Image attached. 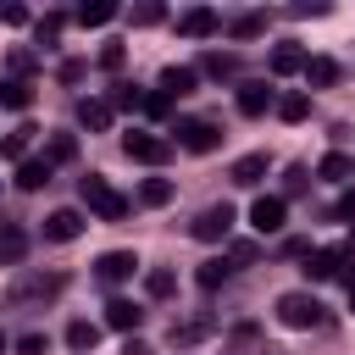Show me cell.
<instances>
[{"mask_svg": "<svg viewBox=\"0 0 355 355\" xmlns=\"http://www.w3.org/2000/svg\"><path fill=\"white\" fill-rule=\"evenodd\" d=\"M194 83H200V72H194V67H166L155 89H161L166 100H183V94H194Z\"/></svg>", "mask_w": 355, "mask_h": 355, "instance_id": "7c38bea8", "label": "cell"}, {"mask_svg": "<svg viewBox=\"0 0 355 355\" xmlns=\"http://www.w3.org/2000/svg\"><path fill=\"white\" fill-rule=\"evenodd\" d=\"M139 316H144V311H139L133 300H111V305H105V327H116V333H133Z\"/></svg>", "mask_w": 355, "mask_h": 355, "instance_id": "ffe728a7", "label": "cell"}, {"mask_svg": "<svg viewBox=\"0 0 355 355\" xmlns=\"http://www.w3.org/2000/svg\"><path fill=\"white\" fill-rule=\"evenodd\" d=\"M111 17H116V0H94V6L83 0V6H78V22H83V28H105Z\"/></svg>", "mask_w": 355, "mask_h": 355, "instance_id": "f1b7e54d", "label": "cell"}, {"mask_svg": "<svg viewBox=\"0 0 355 355\" xmlns=\"http://www.w3.org/2000/svg\"><path fill=\"white\" fill-rule=\"evenodd\" d=\"M94 344H100V322H67V349L72 355H94Z\"/></svg>", "mask_w": 355, "mask_h": 355, "instance_id": "e0dca14e", "label": "cell"}, {"mask_svg": "<svg viewBox=\"0 0 355 355\" xmlns=\"http://www.w3.org/2000/svg\"><path fill=\"white\" fill-rule=\"evenodd\" d=\"M155 22H166V6H161V0H144V6H133V28H155Z\"/></svg>", "mask_w": 355, "mask_h": 355, "instance_id": "836d02e7", "label": "cell"}, {"mask_svg": "<svg viewBox=\"0 0 355 355\" xmlns=\"http://www.w3.org/2000/svg\"><path fill=\"white\" fill-rule=\"evenodd\" d=\"M266 67H272L277 78H288V72H305V50H300V44H277Z\"/></svg>", "mask_w": 355, "mask_h": 355, "instance_id": "44dd1931", "label": "cell"}, {"mask_svg": "<svg viewBox=\"0 0 355 355\" xmlns=\"http://www.w3.org/2000/svg\"><path fill=\"white\" fill-rule=\"evenodd\" d=\"M178 144H183L189 155H211V150L222 144V128H216V122H183V128H178Z\"/></svg>", "mask_w": 355, "mask_h": 355, "instance_id": "52a82bcc", "label": "cell"}, {"mask_svg": "<svg viewBox=\"0 0 355 355\" xmlns=\"http://www.w3.org/2000/svg\"><path fill=\"white\" fill-rule=\"evenodd\" d=\"M211 333H216V316H183V322L166 327V344H172V349H189V344H200V338H211Z\"/></svg>", "mask_w": 355, "mask_h": 355, "instance_id": "9c48e42d", "label": "cell"}, {"mask_svg": "<svg viewBox=\"0 0 355 355\" xmlns=\"http://www.w3.org/2000/svg\"><path fill=\"white\" fill-rule=\"evenodd\" d=\"M277 322H283V327H294V333L322 327V300H316V294H305V288H294V294H283V300H277Z\"/></svg>", "mask_w": 355, "mask_h": 355, "instance_id": "3957f363", "label": "cell"}, {"mask_svg": "<svg viewBox=\"0 0 355 355\" xmlns=\"http://www.w3.org/2000/svg\"><path fill=\"white\" fill-rule=\"evenodd\" d=\"M50 178H55V166H50L44 155H22V161H17V189H44Z\"/></svg>", "mask_w": 355, "mask_h": 355, "instance_id": "5bb4252c", "label": "cell"}, {"mask_svg": "<svg viewBox=\"0 0 355 355\" xmlns=\"http://www.w3.org/2000/svg\"><path fill=\"white\" fill-rule=\"evenodd\" d=\"M250 261H255V244H250V239H239V244L227 250V266H250Z\"/></svg>", "mask_w": 355, "mask_h": 355, "instance_id": "d590c367", "label": "cell"}, {"mask_svg": "<svg viewBox=\"0 0 355 355\" xmlns=\"http://www.w3.org/2000/svg\"><path fill=\"white\" fill-rule=\"evenodd\" d=\"M239 111H244V116L272 111V89H266V83H244V89H239Z\"/></svg>", "mask_w": 355, "mask_h": 355, "instance_id": "603a6c76", "label": "cell"}, {"mask_svg": "<svg viewBox=\"0 0 355 355\" xmlns=\"http://www.w3.org/2000/svg\"><path fill=\"white\" fill-rule=\"evenodd\" d=\"M338 250H344V261H349V255H355V233H349V239H344V244H338Z\"/></svg>", "mask_w": 355, "mask_h": 355, "instance_id": "f6af8a7d", "label": "cell"}, {"mask_svg": "<svg viewBox=\"0 0 355 355\" xmlns=\"http://www.w3.org/2000/svg\"><path fill=\"white\" fill-rule=\"evenodd\" d=\"M133 272H139V255H133V250H111V255L94 261V277H100V283H128Z\"/></svg>", "mask_w": 355, "mask_h": 355, "instance_id": "30bf717a", "label": "cell"}, {"mask_svg": "<svg viewBox=\"0 0 355 355\" xmlns=\"http://www.w3.org/2000/svg\"><path fill=\"white\" fill-rule=\"evenodd\" d=\"M172 288H178V277H172L166 266H150V272H144V294H150V300H166Z\"/></svg>", "mask_w": 355, "mask_h": 355, "instance_id": "f546056e", "label": "cell"}, {"mask_svg": "<svg viewBox=\"0 0 355 355\" xmlns=\"http://www.w3.org/2000/svg\"><path fill=\"white\" fill-rule=\"evenodd\" d=\"M272 111H277L283 122H305V116H311V100L294 89V94H277V100H272Z\"/></svg>", "mask_w": 355, "mask_h": 355, "instance_id": "4316f807", "label": "cell"}, {"mask_svg": "<svg viewBox=\"0 0 355 355\" xmlns=\"http://www.w3.org/2000/svg\"><path fill=\"white\" fill-rule=\"evenodd\" d=\"M78 233H83V216H78V211H50V216H44V239H50V244H72Z\"/></svg>", "mask_w": 355, "mask_h": 355, "instance_id": "8fae6325", "label": "cell"}, {"mask_svg": "<svg viewBox=\"0 0 355 355\" xmlns=\"http://www.w3.org/2000/svg\"><path fill=\"white\" fill-rule=\"evenodd\" d=\"M83 78V61H61V83H78Z\"/></svg>", "mask_w": 355, "mask_h": 355, "instance_id": "7bdbcfd3", "label": "cell"}, {"mask_svg": "<svg viewBox=\"0 0 355 355\" xmlns=\"http://www.w3.org/2000/svg\"><path fill=\"white\" fill-rule=\"evenodd\" d=\"M61 288H67L61 272H17L11 288H6V300H11V305H44V300H55Z\"/></svg>", "mask_w": 355, "mask_h": 355, "instance_id": "7a4b0ae2", "label": "cell"}, {"mask_svg": "<svg viewBox=\"0 0 355 355\" xmlns=\"http://www.w3.org/2000/svg\"><path fill=\"white\" fill-rule=\"evenodd\" d=\"M122 61H128V50H122V44H105V50H100V67H105V72H116Z\"/></svg>", "mask_w": 355, "mask_h": 355, "instance_id": "74e56055", "label": "cell"}, {"mask_svg": "<svg viewBox=\"0 0 355 355\" xmlns=\"http://www.w3.org/2000/svg\"><path fill=\"white\" fill-rule=\"evenodd\" d=\"M0 355H6V333H0Z\"/></svg>", "mask_w": 355, "mask_h": 355, "instance_id": "bcb514c9", "label": "cell"}, {"mask_svg": "<svg viewBox=\"0 0 355 355\" xmlns=\"http://www.w3.org/2000/svg\"><path fill=\"white\" fill-rule=\"evenodd\" d=\"M111 116H116V111H111V100H94V94H83V100H78V122H83L89 133H105V128H111Z\"/></svg>", "mask_w": 355, "mask_h": 355, "instance_id": "4fadbf2b", "label": "cell"}, {"mask_svg": "<svg viewBox=\"0 0 355 355\" xmlns=\"http://www.w3.org/2000/svg\"><path fill=\"white\" fill-rule=\"evenodd\" d=\"M78 194H83V205H89L100 222H122V216H128V194H122V189H111L100 172H89V178L78 183Z\"/></svg>", "mask_w": 355, "mask_h": 355, "instance_id": "6da1fadb", "label": "cell"}, {"mask_svg": "<svg viewBox=\"0 0 355 355\" xmlns=\"http://www.w3.org/2000/svg\"><path fill=\"white\" fill-rule=\"evenodd\" d=\"M344 288H349V311H355V272H344Z\"/></svg>", "mask_w": 355, "mask_h": 355, "instance_id": "ee69618b", "label": "cell"}, {"mask_svg": "<svg viewBox=\"0 0 355 355\" xmlns=\"http://www.w3.org/2000/svg\"><path fill=\"white\" fill-rule=\"evenodd\" d=\"M227 272H233L227 261H205V266L194 272V283H200V288H222V283H227Z\"/></svg>", "mask_w": 355, "mask_h": 355, "instance_id": "d6a6232c", "label": "cell"}, {"mask_svg": "<svg viewBox=\"0 0 355 355\" xmlns=\"http://www.w3.org/2000/svg\"><path fill=\"white\" fill-rule=\"evenodd\" d=\"M283 216H288L283 194H261V200L250 205V227H255V233H283Z\"/></svg>", "mask_w": 355, "mask_h": 355, "instance_id": "ba28073f", "label": "cell"}, {"mask_svg": "<svg viewBox=\"0 0 355 355\" xmlns=\"http://www.w3.org/2000/svg\"><path fill=\"white\" fill-rule=\"evenodd\" d=\"M28 255V233L22 227H0V266H17Z\"/></svg>", "mask_w": 355, "mask_h": 355, "instance_id": "484cf974", "label": "cell"}, {"mask_svg": "<svg viewBox=\"0 0 355 355\" xmlns=\"http://www.w3.org/2000/svg\"><path fill=\"white\" fill-rule=\"evenodd\" d=\"M44 161H50V166H67V161H78V139H72V133H50V144H44Z\"/></svg>", "mask_w": 355, "mask_h": 355, "instance_id": "83f0119b", "label": "cell"}, {"mask_svg": "<svg viewBox=\"0 0 355 355\" xmlns=\"http://www.w3.org/2000/svg\"><path fill=\"white\" fill-rule=\"evenodd\" d=\"M266 33V11H239L227 17V39H261Z\"/></svg>", "mask_w": 355, "mask_h": 355, "instance_id": "ac0fdd59", "label": "cell"}, {"mask_svg": "<svg viewBox=\"0 0 355 355\" xmlns=\"http://www.w3.org/2000/svg\"><path fill=\"white\" fill-rule=\"evenodd\" d=\"M166 200H172V183L166 178H144L139 183V205H166Z\"/></svg>", "mask_w": 355, "mask_h": 355, "instance_id": "4dcf8cb0", "label": "cell"}, {"mask_svg": "<svg viewBox=\"0 0 355 355\" xmlns=\"http://www.w3.org/2000/svg\"><path fill=\"white\" fill-rule=\"evenodd\" d=\"M200 72L222 83V78H233V72H239V55H233V50H205V61H200Z\"/></svg>", "mask_w": 355, "mask_h": 355, "instance_id": "7402d4cb", "label": "cell"}, {"mask_svg": "<svg viewBox=\"0 0 355 355\" xmlns=\"http://www.w3.org/2000/svg\"><path fill=\"white\" fill-rule=\"evenodd\" d=\"M111 111H144V94H139L133 83H116V89H111Z\"/></svg>", "mask_w": 355, "mask_h": 355, "instance_id": "1f68e13d", "label": "cell"}, {"mask_svg": "<svg viewBox=\"0 0 355 355\" xmlns=\"http://www.w3.org/2000/svg\"><path fill=\"white\" fill-rule=\"evenodd\" d=\"M28 133H33V128H17V133H6V139H0V150H6V155H22V150H28Z\"/></svg>", "mask_w": 355, "mask_h": 355, "instance_id": "e575fe53", "label": "cell"}, {"mask_svg": "<svg viewBox=\"0 0 355 355\" xmlns=\"http://www.w3.org/2000/svg\"><path fill=\"white\" fill-rule=\"evenodd\" d=\"M178 33H183V39H211V33H222V11H211V6H189V11L178 17Z\"/></svg>", "mask_w": 355, "mask_h": 355, "instance_id": "8992f818", "label": "cell"}, {"mask_svg": "<svg viewBox=\"0 0 355 355\" xmlns=\"http://www.w3.org/2000/svg\"><path fill=\"white\" fill-rule=\"evenodd\" d=\"M338 72H344V67H338L333 55H305V83H311V89H333Z\"/></svg>", "mask_w": 355, "mask_h": 355, "instance_id": "2e32d148", "label": "cell"}, {"mask_svg": "<svg viewBox=\"0 0 355 355\" xmlns=\"http://www.w3.org/2000/svg\"><path fill=\"white\" fill-rule=\"evenodd\" d=\"M261 178H266V155H261V150H255V155H239V161H233V183L255 189Z\"/></svg>", "mask_w": 355, "mask_h": 355, "instance_id": "cb8c5ba5", "label": "cell"}, {"mask_svg": "<svg viewBox=\"0 0 355 355\" xmlns=\"http://www.w3.org/2000/svg\"><path fill=\"white\" fill-rule=\"evenodd\" d=\"M55 39H61V17H44V22H39V44H44V50H50V44H55Z\"/></svg>", "mask_w": 355, "mask_h": 355, "instance_id": "8d00e7d4", "label": "cell"}, {"mask_svg": "<svg viewBox=\"0 0 355 355\" xmlns=\"http://www.w3.org/2000/svg\"><path fill=\"white\" fill-rule=\"evenodd\" d=\"M305 277H316V283L344 277V250H316V255H305Z\"/></svg>", "mask_w": 355, "mask_h": 355, "instance_id": "9a60e30c", "label": "cell"}, {"mask_svg": "<svg viewBox=\"0 0 355 355\" xmlns=\"http://www.w3.org/2000/svg\"><path fill=\"white\" fill-rule=\"evenodd\" d=\"M17 355H44V333H22L17 338Z\"/></svg>", "mask_w": 355, "mask_h": 355, "instance_id": "f35d334b", "label": "cell"}, {"mask_svg": "<svg viewBox=\"0 0 355 355\" xmlns=\"http://www.w3.org/2000/svg\"><path fill=\"white\" fill-rule=\"evenodd\" d=\"M122 155L128 161H144V166H161L166 155H172V139H161V133H122Z\"/></svg>", "mask_w": 355, "mask_h": 355, "instance_id": "277c9868", "label": "cell"}, {"mask_svg": "<svg viewBox=\"0 0 355 355\" xmlns=\"http://www.w3.org/2000/svg\"><path fill=\"white\" fill-rule=\"evenodd\" d=\"M338 216H344V222H355V189H344V194H338Z\"/></svg>", "mask_w": 355, "mask_h": 355, "instance_id": "b9f144b4", "label": "cell"}, {"mask_svg": "<svg viewBox=\"0 0 355 355\" xmlns=\"http://www.w3.org/2000/svg\"><path fill=\"white\" fill-rule=\"evenodd\" d=\"M322 11H327L322 0H300V6H288V17H322Z\"/></svg>", "mask_w": 355, "mask_h": 355, "instance_id": "ab89813d", "label": "cell"}, {"mask_svg": "<svg viewBox=\"0 0 355 355\" xmlns=\"http://www.w3.org/2000/svg\"><path fill=\"white\" fill-rule=\"evenodd\" d=\"M316 178H327V183H344V178H355V155H344V150L322 155V161H316Z\"/></svg>", "mask_w": 355, "mask_h": 355, "instance_id": "d6986e66", "label": "cell"}, {"mask_svg": "<svg viewBox=\"0 0 355 355\" xmlns=\"http://www.w3.org/2000/svg\"><path fill=\"white\" fill-rule=\"evenodd\" d=\"M189 233H194L200 244H222V239L233 233V205H227V200H222V205H205V211L194 216V227H189Z\"/></svg>", "mask_w": 355, "mask_h": 355, "instance_id": "5b68a950", "label": "cell"}, {"mask_svg": "<svg viewBox=\"0 0 355 355\" xmlns=\"http://www.w3.org/2000/svg\"><path fill=\"white\" fill-rule=\"evenodd\" d=\"M166 105H172L166 94H144V111H150V116H166Z\"/></svg>", "mask_w": 355, "mask_h": 355, "instance_id": "60d3db41", "label": "cell"}, {"mask_svg": "<svg viewBox=\"0 0 355 355\" xmlns=\"http://www.w3.org/2000/svg\"><path fill=\"white\" fill-rule=\"evenodd\" d=\"M0 105H6V111H28V105H33L28 78H6V83H0Z\"/></svg>", "mask_w": 355, "mask_h": 355, "instance_id": "d4e9b609", "label": "cell"}]
</instances>
